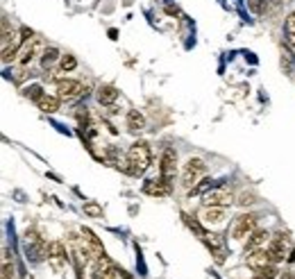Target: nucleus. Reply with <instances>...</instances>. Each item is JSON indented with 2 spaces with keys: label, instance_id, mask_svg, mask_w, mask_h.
Returning <instances> with one entry per match:
<instances>
[{
  "label": "nucleus",
  "instance_id": "f8f14e48",
  "mask_svg": "<svg viewBox=\"0 0 295 279\" xmlns=\"http://www.w3.org/2000/svg\"><path fill=\"white\" fill-rule=\"evenodd\" d=\"M231 193L222 191V188H211L209 193H204V204L207 206H229L231 204Z\"/></svg>",
  "mask_w": 295,
  "mask_h": 279
},
{
  "label": "nucleus",
  "instance_id": "4be33fe9",
  "mask_svg": "<svg viewBox=\"0 0 295 279\" xmlns=\"http://www.w3.org/2000/svg\"><path fill=\"white\" fill-rule=\"evenodd\" d=\"M77 66V59L73 55H62V59H59V68L64 71V73H68V71H73Z\"/></svg>",
  "mask_w": 295,
  "mask_h": 279
},
{
  "label": "nucleus",
  "instance_id": "20e7f679",
  "mask_svg": "<svg viewBox=\"0 0 295 279\" xmlns=\"http://www.w3.org/2000/svg\"><path fill=\"white\" fill-rule=\"evenodd\" d=\"M159 175L166 182H172L177 175V152L172 148H163L161 159H159Z\"/></svg>",
  "mask_w": 295,
  "mask_h": 279
},
{
  "label": "nucleus",
  "instance_id": "412c9836",
  "mask_svg": "<svg viewBox=\"0 0 295 279\" xmlns=\"http://www.w3.org/2000/svg\"><path fill=\"white\" fill-rule=\"evenodd\" d=\"M84 214L91 216V218H102V206L98 202H86L84 204Z\"/></svg>",
  "mask_w": 295,
  "mask_h": 279
},
{
  "label": "nucleus",
  "instance_id": "423d86ee",
  "mask_svg": "<svg viewBox=\"0 0 295 279\" xmlns=\"http://www.w3.org/2000/svg\"><path fill=\"white\" fill-rule=\"evenodd\" d=\"M45 256H48V263L50 268L54 270V272H62L64 270V263H66V247H64L62 241H52L48 245V252H45Z\"/></svg>",
  "mask_w": 295,
  "mask_h": 279
},
{
  "label": "nucleus",
  "instance_id": "39448f33",
  "mask_svg": "<svg viewBox=\"0 0 295 279\" xmlns=\"http://www.w3.org/2000/svg\"><path fill=\"white\" fill-rule=\"evenodd\" d=\"M36 55H43V41H41L39 37L30 39V41L21 48V55H18V66H21V68H27Z\"/></svg>",
  "mask_w": 295,
  "mask_h": 279
},
{
  "label": "nucleus",
  "instance_id": "cd10ccee",
  "mask_svg": "<svg viewBox=\"0 0 295 279\" xmlns=\"http://www.w3.org/2000/svg\"><path fill=\"white\" fill-rule=\"evenodd\" d=\"M248 5H250V10L257 12V14L261 12V0H248Z\"/></svg>",
  "mask_w": 295,
  "mask_h": 279
},
{
  "label": "nucleus",
  "instance_id": "f3484780",
  "mask_svg": "<svg viewBox=\"0 0 295 279\" xmlns=\"http://www.w3.org/2000/svg\"><path fill=\"white\" fill-rule=\"evenodd\" d=\"M59 102H62L59 98H54V96H45V93H43V96L39 98V102H36V105H39V109L43 111V114H54V111L59 109Z\"/></svg>",
  "mask_w": 295,
  "mask_h": 279
},
{
  "label": "nucleus",
  "instance_id": "c85d7f7f",
  "mask_svg": "<svg viewBox=\"0 0 295 279\" xmlns=\"http://www.w3.org/2000/svg\"><path fill=\"white\" fill-rule=\"evenodd\" d=\"M239 202H241V204H243V206H248V204H252L254 200H252V195H248V193H243V197H241Z\"/></svg>",
  "mask_w": 295,
  "mask_h": 279
},
{
  "label": "nucleus",
  "instance_id": "ddd939ff",
  "mask_svg": "<svg viewBox=\"0 0 295 279\" xmlns=\"http://www.w3.org/2000/svg\"><path fill=\"white\" fill-rule=\"evenodd\" d=\"M82 238H84V243L89 245V250L93 252V259H100V256H107L104 254V247H102V241H100L98 236L93 234V229L89 227H82Z\"/></svg>",
  "mask_w": 295,
  "mask_h": 279
},
{
  "label": "nucleus",
  "instance_id": "5701e85b",
  "mask_svg": "<svg viewBox=\"0 0 295 279\" xmlns=\"http://www.w3.org/2000/svg\"><path fill=\"white\" fill-rule=\"evenodd\" d=\"M257 272H259L257 277H261V279H275V277H277V268H275V263L263 265V268H259Z\"/></svg>",
  "mask_w": 295,
  "mask_h": 279
},
{
  "label": "nucleus",
  "instance_id": "aec40b11",
  "mask_svg": "<svg viewBox=\"0 0 295 279\" xmlns=\"http://www.w3.org/2000/svg\"><path fill=\"white\" fill-rule=\"evenodd\" d=\"M182 220H184V223H186V227H189L191 232H195L200 238H204V234H207V232H204V227L198 223V220H195V218H191L189 214H182Z\"/></svg>",
  "mask_w": 295,
  "mask_h": 279
},
{
  "label": "nucleus",
  "instance_id": "6ab92c4d",
  "mask_svg": "<svg viewBox=\"0 0 295 279\" xmlns=\"http://www.w3.org/2000/svg\"><path fill=\"white\" fill-rule=\"evenodd\" d=\"M213 184H216V182H213L211 177H202L193 188H189V193H191V195H204V193H209L213 188Z\"/></svg>",
  "mask_w": 295,
  "mask_h": 279
},
{
  "label": "nucleus",
  "instance_id": "f257e3e1",
  "mask_svg": "<svg viewBox=\"0 0 295 279\" xmlns=\"http://www.w3.org/2000/svg\"><path fill=\"white\" fill-rule=\"evenodd\" d=\"M150 146L145 141L132 143V148L127 150V161H130V173L132 175H143L150 168Z\"/></svg>",
  "mask_w": 295,
  "mask_h": 279
},
{
  "label": "nucleus",
  "instance_id": "c756f323",
  "mask_svg": "<svg viewBox=\"0 0 295 279\" xmlns=\"http://www.w3.org/2000/svg\"><path fill=\"white\" fill-rule=\"evenodd\" d=\"M286 261H288V263H293V261H295V247H293V252H290V254L286 256Z\"/></svg>",
  "mask_w": 295,
  "mask_h": 279
},
{
  "label": "nucleus",
  "instance_id": "dca6fc26",
  "mask_svg": "<svg viewBox=\"0 0 295 279\" xmlns=\"http://www.w3.org/2000/svg\"><path fill=\"white\" fill-rule=\"evenodd\" d=\"M127 127H130L132 132H141V129L145 127V118H143V114H141L139 109L127 111Z\"/></svg>",
  "mask_w": 295,
  "mask_h": 279
},
{
  "label": "nucleus",
  "instance_id": "6e6552de",
  "mask_svg": "<svg viewBox=\"0 0 295 279\" xmlns=\"http://www.w3.org/2000/svg\"><path fill=\"white\" fill-rule=\"evenodd\" d=\"M202 241L207 243V247H209V250H211L213 261H216L218 265H220V263H225V241H222V236H220V234L207 232V234H204V238H202Z\"/></svg>",
  "mask_w": 295,
  "mask_h": 279
},
{
  "label": "nucleus",
  "instance_id": "0eeeda50",
  "mask_svg": "<svg viewBox=\"0 0 295 279\" xmlns=\"http://www.w3.org/2000/svg\"><path fill=\"white\" fill-rule=\"evenodd\" d=\"M268 243H270V234H268L266 229H254V232L248 236V241H245V247H243L245 256H250L257 250H266Z\"/></svg>",
  "mask_w": 295,
  "mask_h": 279
},
{
  "label": "nucleus",
  "instance_id": "9b49d317",
  "mask_svg": "<svg viewBox=\"0 0 295 279\" xmlns=\"http://www.w3.org/2000/svg\"><path fill=\"white\" fill-rule=\"evenodd\" d=\"M143 193L145 195H152V197H166V195H170V182H166L163 177L148 179L143 184Z\"/></svg>",
  "mask_w": 295,
  "mask_h": 279
},
{
  "label": "nucleus",
  "instance_id": "2eb2a0df",
  "mask_svg": "<svg viewBox=\"0 0 295 279\" xmlns=\"http://www.w3.org/2000/svg\"><path fill=\"white\" fill-rule=\"evenodd\" d=\"M268 263H272V261H270V256H268L266 250H257V252H252V254L248 256V265L252 270H259V268H263V265H268Z\"/></svg>",
  "mask_w": 295,
  "mask_h": 279
},
{
  "label": "nucleus",
  "instance_id": "b1692460",
  "mask_svg": "<svg viewBox=\"0 0 295 279\" xmlns=\"http://www.w3.org/2000/svg\"><path fill=\"white\" fill-rule=\"evenodd\" d=\"M25 96L30 98V100H34V102H39V98L43 96V89L39 87V84H32V87H27L25 89Z\"/></svg>",
  "mask_w": 295,
  "mask_h": 279
},
{
  "label": "nucleus",
  "instance_id": "a211bd4d",
  "mask_svg": "<svg viewBox=\"0 0 295 279\" xmlns=\"http://www.w3.org/2000/svg\"><path fill=\"white\" fill-rule=\"evenodd\" d=\"M59 59H62V57H59V50H57V48H45L43 55H41V68H43V71H50Z\"/></svg>",
  "mask_w": 295,
  "mask_h": 279
},
{
  "label": "nucleus",
  "instance_id": "7c9ffc66",
  "mask_svg": "<svg viewBox=\"0 0 295 279\" xmlns=\"http://www.w3.org/2000/svg\"><path fill=\"white\" fill-rule=\"evenodd\" d=\"M281 279H295V272H284V277Z\"/></svg>",
  "mask_w": 295,
  "mask_h": 279
},
{
  "label": "nucleus",
  "instance_id": "2f4dec72",
  "mask_svg": "<svg viewBox=\"0 0 295 279\" xmlns=\"http://www.w3.org/2000/svg\"><path fill=\"white\" fill-rule=\"evenodd\" d=\"M254 279H261V277H254Z\"/></svg>",
  "mask_w": 295,
  "mask_h": 279
},
{
  "label": "nucleus",
  "instance_id": "a878e982",
  "mask_svg": "<svg viewBox=\"0 0 295 279\" xmlns=\"http://www.w3.org/2000/svg\"><path fill=\"white\" fill-rule=\"evenodd\" d=\"M116 268H113V265H109V268H104L102 272H100V279H116Z\"/></svg>",
  "mask_w": 295,
  "mask_h": 279
},
{
  "label": "nucleus",
  "instance_id": "1a4fd4ad",
  "mask_svg": "<svg viewBox=\"0 0 295 279\" xmlns=\"http://www.w3.org/2000/svg\"><path fill=\"white\" fill-rule=\"evenodd\" d=\"M82 91H84V87H82L77 80H59V84H57V98L59 100H73V98L82 96Z\"/></svg>",
  "mask_w": 295,
  "mask_h": 279
},
{
  "label": "nucleus",
  "instance_id": "393cba45",
  "mask_svg": "<svg viewBox=\"0 0 295 279\" xmlns=\"http://www.w3.org/2000/svg\"><path fill=\"white\" fill-rule=\"evenodd\" d=\"M284 46L288 48V52L295 57V34H286V39H284Z\"/></svg>",
  "mask_w": 295,
  "mask_h": 279
},
{
  "label": "nucleus",
  "instance_id": "bb28decb",
  "mask_svg": "<svg viewBox=\"0 0 295 279\" xmlns=\"http://www.w3.org/2000/svg\"><path fill=\"white\" fill-rule=\"evenodd\" d=\"M286 34H295V12L288 14V19H286Z\"/></svg>",
  "mask_w": 295,
  "mask_h": 279
},
{
  "label": "nucleus",
  "instance_id": "f03ea898",
  "mask_svg": "<svg viewBox=\"0 0 295 279\" xmlns=\"http://www.w3.org/2000/svg\"><path fill=\"white\" fill-rule=\"evenodd\" d=\"M204 175H207V164H204L200 157H191V159L186 161L184 170H182V182H184L186 188H193Z\"/></svg>",
  "mask_w": 295,
  "mask_h": 279
},
{
  "label": "nucleus",
  "instance_id": "9d476101",
  "mask_svg": "<svg viewBox=\"0 0 295 279\" xmlns=\"http://www.w3.org/2000/svg\"><path fill=\"white\" fill-rule=\"evenodd\" d=\"M227 218V206H202L200 211V220L207 225H222Z\"/></svg>",
  "mask_w": 295,
  "mask_h": 279
},
{
  "label": "nucleus",
  "instance_id": "7ed1b4c3",
  "mask_svg": "<svg viewBox=\"0 0 295 279\" xmlns=\"http://www.w3.org/2000/svg\"><path fill=\"white\" fill-rule=\"evenodd\" d=\"M257 229V216L254 214H241L234 218V225H231V238L234 241H243L250 234Z\"/></svg>",
  "mask_w": 295,
  "mask_h": 279
},
{
  "label": "nucleus",
  "instance_id": "4468645a",
  "mask_svg": "<svg viewBox=\"0 0 295 279\" xmlns=\"http://www.w3.org/2000/svg\"><path fill=\"white\" fill-rule=\"evenodd\" d=\"M98 102L100 105H113V102L118 100V89L116 87H111V84H102V87H98Z\"/></svg>",
  "mask_w": 295,
  "mask_h": 279
}]
</instances>
